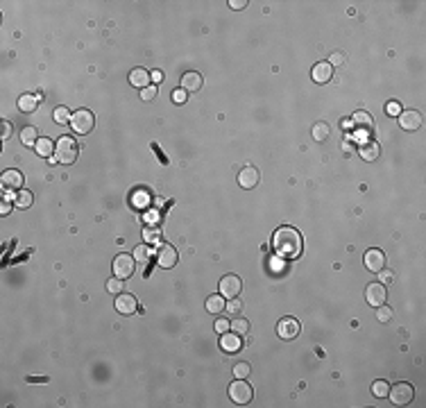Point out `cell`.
<instances>
[{
    "label": "cell",
    "instance_id": "cb8c5ba5",
    "mask_svg": "<svg viewBox=\"0 0 426 408\" xmlns=\"http://www.w3.org/2000/svg\"><path fill=\"white\" fill-rule=\"evenodd\" d=\"M354 125H358V127H365L367 132H370V130H372L374 127V120H372V116H370V113L367 111H358V113H354Z\"/></svg>",
    "mask_w": 426,
    "mask_h": 408
},
{
    "label": "cell",
    "instance_id": "3957f363",
    "mask_svg": "<svg viewBox=\"0 0 426 408\" xmlns=\"http://www.w3.org/2000/svg\"><path fill=\"white\" fill-rule=\"evenodd\" d=\"M95 125V116H93L89 109H79V111L73 113L71 118V127L75 134H89Z\"/></svg>",
    "mask_w": 426,
    "mask_h": 408
},
{
    "label": "cell",
    "instance_id": "d590c367",
    "mask_svg": "<svg viewBox=\"0 0 426 408\" xmlns=\"http://www.w3.org/2000/svg\"><path fill=\"white\" fill-rule=\"evenodd\" d=\"M224 309L229 311V313H241V311H243V302H241L238 297H234V299H229V302H227V306H224Z\"/></svg>",
    "mask_w": 426,
    "mask_h": 408
},
{
    "label": "cell",
    "instance_id": "8992f818",
    "mask_svg": "<svg viewBox=\"0 0 426 408\" xmlns=\"http://www.w3.org/2000/svg\"><path fill=\"white\" fill-rule=\"evenodd\" d=\"M136 270V259L130 257V254H120V257L113 259V275L118 279H130Z\"/></svg>",
    "mask_w": 426,
    "mask_h": 408
},
{
    "label": "cell",
    "instance_id": "7a4b0ae2",
    "mask_svg": "<svg viewBox=\"0 0 426 408\" xmlns=\"http://www.w3.org/2000/svg\"><path fill=\"white\" fill-rule=\"evenodd\" d=\"M77 152H79V145L75 143V138L73 136H61L59 141H57V152H55V157H57L59 164L71 166V164H75Z\"/></svg>",
    "mask_w": 426,
    "mask_h": 408
},
{
    "label": "cell",
    "instance_id": "60d3db41",
    "mask_svg": "<svg viewBox=\"0 0 426 408\" xmlns=\"http://www.w3.org/2000/svg\"><path fill=\"white\" fill-rule=\"evenodd\" d=\"M379 279H381V283H392L394 281V272H390V270H381L379 272Z\"/></svg>",
    "mask_w": 426,
    "mask_h": 408
},
{
    "label": "cell",
    "instance_id": "6da1fadb",
    "mask_svg": "<svg viewBox=\"0 0 426 408\" xmlns=\"http://www.w3.org/2000/svg\"><path fill=\"white\" fill-rule=\"evenodd\" d=\"M272 245H275V252L279 259H299L302 254V234L293 227H279L272 236Z\"/></svg>",
    "mask_w": 426,
    "mask_h": 408
},
{
    "label": "cell",
    "instance_id": "ffe728a7",
    "mask_svg": "<svg viewBox=\"0 0 426 408\" xmlns=\"http://www.w3.org/2000/svg\"><path fill=\"white\" fill-rule=\"evenodd\" d=\"M41 95H34V93H23L19 98V109L23 113H34V109L39 107Z\"/></svg>",
    "mask_w": 426,
    "mask_h": 408
},
{
    "label": "cell",
    "instance_id": "e575fe53",
    "mask_svg": "<svg viewBox=\"0 0 426 408\" xmlns=\"http://www.w3.org/2000/svg\"><path fill=\"white\" fill-rule=\"evenodd\" d=\"M234 374H236V379H247L249 376V363H238L236 368H234Z\"/></svg>",
    "mask_w": 426,
    "mask_h": 408
},
{
    "label": "cell",
    "instance_id": "4fadbf2b",
    "mask_svg": "<svg viewBox=\"0 0 426 408\" xmlns=\"http://www.w3.org/2000/svg\"><path fill=\"white\" fill-rule=\"evenodd\" d=\"M363 261H365V268L370 272H381L386 268V257H383L381 250H367Z\"/></svg>",
    "mask_w": 426,
    "mask_h": 408
},
{
    "label": "cell",
    "instance_id": "7bdbcfd3",
    "mask_svg": "<svg viewBox=\"0 0 426 408\" xmlns=\"http://www.w3.org/2000/svg\"><path fill=\"white\" fill-rule=\"evenodd\" d=\"M247 5V0H229V7L231 9H243Z\"/></svg>",
    "mask_w": 426,
    "mask_h": 408
},
{
    "label": "cell",
    "instance_id": "484cf974",
    "mask_svg": "<svg viewBox=\"0 0 426 408\" xmlns=\"http://www.w3.org/2000/svg\"><path fill=\"white\" fill-rule=\"evenodd\" d=\"M37 141H39L37 130H34V127H23V132H20V143L23 145H37Z\"/></svg>",
    "mask_w": 426,
    "mask_h": 408
},
{
    "label": "cell",
    "instance_id": "ee69618b",
    "mask_svg": "<svg viewBox=\"0 0 426 408\" xmlns=\"http://www.w3.org/2000/svg\"><path fill=\"white\" fill-rule=\"evenodd\" d=\"M342 61H345V57H342L340 53H333V55H331V64H335V66H340Z\"/></svg>",
    "mask_w": 426,
    "mask_h": 408
},
{
    "label": "cell",
    "instance_id": "83f0119b",
    "mask_svg": "<svg viewBox=\"0 0 426 408\" xmlns=\"http://www.w3.org/2000/svg\"><path fill=\"white\" fill-rule=\"evenodd\" d=\"M71 118H73V113L66 107H57L55 109V123L57 125H66V123H71Z\"/></svg>",
    "mask_w": 426,
    "mask_h": 408
},
{
    "label": "cell",
    "instance_id": "b9f144b4",
    "mask_svg": "<svg viewBox=\"0 0 426 408\" xmlns=\"http://www.w3.org/2000/svg\"><path fill=\"white\" fill-rule=\"evenodd\" d=\"M2 141H7V138L12 136V123H7V120H2Z\"/></svg>",
    "mask_w": 426,
    "mask_h": 408
},
{
    "label": "cell",
    "instance_id": "f546056e",
    "mask_svg": "<svg viewBox=\"0 0 426 408\" xmlns=\"http://www.w3.org/2000/svg\"><path fill=\"white\" fill-rule=\"evenodd\" d=\"M327 136H329V125L327 123H317V125L313 127V138L315 141H324Z\"/></svg>",
    "mask_w": 426,
    "mask_h": 408
},
{
    "label": "cell",
    "instance_id": "277c9868",
    "mask_svg": "<svg viewBox=\"0 0 426 408\" xmlns=\"http://www.w3.org/2000/svg\"><path fill=\"white\" fill-rule=\"evenodd\" d=\"M252 386L249 383H245V379H238V381H234L229 386V399L234 404H238V406H245V404L252 402Z\"/></svg>",
    "mask_w": 426,
    "mask_h": 408
},
{
    "label": "cell",
    "instance_id": "74e56055",
    "mask_svg": "<svg viewBox=\"0 0 426 408\" xmlns=\"http://www.w3.org/2000/svg\"><path fill=\"white\" fill-rule=\"evenodd\" d=\"M186 98H188V95H186L184 89H175V91H172V102H175V105H184Z\"/></svg>",
    "mask_w": 426,
    "mask_h": 408
},
{
    "label": "cell",
    "instance_id": "30bf717a",
    "mask_svg": "<svg viewBox=\"0 0 426 408\" xmlns=\"http://www.w3.org/2000/svg\"><path fill=\"white\" fill-rule=\"evenodd\" d=\"M277 334H279L281 340H293V338L299 336V322L295 317H283L279 322V327H277Z\"/></svg>",
    "mask_w": 426,
    "mask_h": 408
},
{
    "label": "cell",
    "instance_id": "ba28073f",
    "mask_svg": "<svg viewBox=\"0 0 426 408\" xmlns=\"http://www.w3.org/2000/svg\"><path fill=\"white\" fill-rule=\"evenodd\" d=\"M157 263H159V268H164V270H170V268H175V265H177V250H175L172 245H168V243L159 245V250H157Z\"/></svg>",
    "mask_w": 426,
    "mask_h": 408
},
{
    "label": "cell",
    "instance_id": "8fae6325",
    "mask_svg": "<svg viewBox=\"0 0 426 408\" xmlns=\"http://www.w3.org/2000/svg\"><path fill=\"white\" fill-rule=\"evenodd\" d=\"M138 309V302L136 297L130 295V293H120L118 297H116V311L118 313H123V315H134Z\"/></svg>",
    "mask_w": 426,
    "mask_h": 408
},
{
    "label": "cell",
    "instance_id": "4dcf8cb0",
    "mask_svg": "<svg viewBox=\"0 0 426 408\" xmlns=\"http://www.w3.org/2000/svg\"><path fill=\"white\" fill-rule=\"evenodd\" d=\"M107 290L113 293V295H120V293H123V279H118V277L109 279V281H107Z\"/></svg>",
    "mask_w": 426,
    "mask_h": 408
},
{
    "label": "cell",
    "instance_id": "d4e9b609",
    "mask_svg": "<svg viewBox=\"0 0 426 408\" xmlns=\"http://www.w3.org/2000/svg\"><path fill=\"white\" fill-rule=\"evenodd\" d=\"M34 202V195L30 191H19V195H16V200H14V204L19 206V209H30Z\"/></svg>",
    "mask_w": 426,
    "mask_h": 408
},
{
    "label": "cell",
    "instance_id": "ab89813d",
    "mask_svg": "<svg viewBox=\"0 0 426 408\" xmlns=\"http://www.w3.org/2000/svg\"><path fill=\"white\" fill-rule=\"evenodd\" d=\"M154 95H157V86H145L143 91H141V98H143L145 102H150Z\"/></svg>",
    "mask_w": 426,
    "mask_h": 408
},
{
    "label": "cell",
    "instance_id": "603a6c76",
    "mask_svg": "<svg viewBox=\"0 0 426 408\" xmlns=\"http://www.w3.org/2000/svg\"><path fill=\"white\" fill-rule=\"evenodd\" d=\"M224 306H227V304H224L222 295H211L209 299H206V311H209V313H222Z\"/></svg>",
    "mask_w": 426,
    "mask_h": 408
},
{
    "label": "cell",
    "instance_id": "9c48e42d",
    "mask_svg": "<svg viewBox=\"0 0 426 408\" xmlns=\"http://www.w3.org/2000/svg\"><path fill=\"white\" fill-rule=\"evenodd\" d=\"M365 299H367V304L370 306H381V304H386V299H388V293H386V286L383 283H370L367 286V290H365Z\"/></svg>",
    "mask_w": 426,
    "mask_h": 408
},
{
    "label": "cell",
    "instance_id": "bcb514c9",
    "mask_svg": "<svg viewBox=\"0 0 426 408\" xmlns=\"http://www.w3.org/2000/svg\"><path fill=\"white\" fill-rule=\"evenodd\" d=\"M9 211H12V204H9V202H2V206H0V213H2V216H7Z\"/></svg>",
    "mask_w": 426,
    "mask_h": 408
},
{
    "label": "cell",
    "instance_id": "5b68a950",
    "mask_svg": "<svg viewBox=\"0 0 426 408\" xmlns=\"http://www.w3.org/2000/svg\"><path fill=\"white\" fill-rule=\"evenodd\" d=\"M390 399H392L394 406H408V404L413 402L415 397V388L410 386V383H397L394 388H390Z\"/></svg>",
    "mask_w": 426,
    "mask_h": 408
},
{
    "label": "cell",
    "instance_id": "f35d334b",
    "mask_svg": "<svg viewBox=\"0 0 426 408\" xmlns=\"http://www.w3.org/2000/svg\"><path fill=\"white\" fill-rule=\"evenodd\" d=\"M386 111H388V116H399V113H401V105L397 102V100H392V102H388V105H386Z\"/></svg>",
    "mask_w": 426,
    "mask_h": 408
},
{
    "label": "cell",
    "instance_id": "1f68e13d",
    "mask_svg": "<svg viewBox=\"0 0 426 408\" xmlns=\"http://www.w3.org/2000/svg\"><path fill=\"white\" fill-rule=\"evenodd\" d=\"M148 257H150V247H148V245H138L136 250H134V259H136V261H141V263H145V261H148Z\"/></svg>",
    "mask_w": 426,
    "mask_h": 408
},
{
    "label": "cell",
    "instance_id": "52a82bcc",
    "mask_svg": "<svg viewBox=\"0 0 426 408\" xmlns=\"http://www.w3.org/2000/svg\"><path fill=\"white\" fill-rule=\"evenodd\" d=\"M241 290H243V281H241V277L224 275L222 279H220V295L227 297V299L238 297V295H241Z\"/></svg>",
    "mask_w": 426,
    "mask_h": 408
},
{
    "label": "cell",
    "instance_id": "4316f807",
    "mask_svg": "<svg viewBox=\"0 0 426 408\" xmlns=\"http://www.w3.org/2000/svg\"><path fill=\"white\" fill-rule=\"evenodd\" d=\"M231 331L238 334V336H245V334L249 331V322L245 320V317H236V320H231Z\"/></svg>",
    "mask_w": 426,
    "mask_h": 408
},
{
    "label": "cell",
    "instance_id": "f1b7e54d",
    "mask_svg": "<svg viewBox=\"0 0 426 408\" xmlns=\"http://www.w3.org/2000/svg\"><path fill=\"white\" fill-rule=\"evenodd\" d=\"M388 392H390V383L388 381H374L372 383V395L374 397H388Z\"/></svg>",
    "mask_w": 426,
    "mask_h": 408
},
{
    "label": "cell",
    "instance_id": "d6986e66",
    "mask_svg": "<svg viewBox=\"0 0 426 408\" xmlns=\"http://www.w3.org/2000/svg\"><path fill=\"white\" fill-rule=\"evenodd\" d=\"M150 82H152V75L148 71H143V68H134L130 73V84L141 89V91H143L145 86H150Z\"/></svg>",
    "mask_w": 426,
    "mask_h": 408
},
{
    "label": "cell",
    "instance_id": "d6a6232c",
    "mask_svg": "<svg viewBox=\"0 0 426 408\" xmlns=\"http://www.w3.org/2000/svg\"><path fill=\"white\" fill-rule=\"evenodd\" d=\"M376 317H379V322H388L390 317H392V309H388L386 304H381V306H376Z\"/></svg>",
    "mask_w": 426,
    "mask_h": 408
},
{
    "label": "cell",
    "instance_id": "9a60e30c",
    "mask_svg": "<svg viewBox=\"0 0 426 408\" xmlns=\"http://www.w3.org/2000/svg\"><path fill=\"white\" fill-rule=\"evenodd\" d=\"M220 347H222V352H227V354H236V352H241V347H243V340H241V336L238 334H234V331H227V334H222L220 336Z\"/></svg>",
    "mask_w": 426,
    "mask_h": 408
},
{
    "label": "cell",
    "instance_id": "8d00e7d4",
    "mask_svg": "<svg viewBox=\"0 0 426 408\" xmlns=\"http://www.w3.org/2000/svg\"><path fill=\"white\" fill-rule=\"evenodd\" d=\"M231 329V322L227 320V317H218L216 320V331H220V334H227V331Z\"/></svg>",
    "mask_w": 426,
    "mask_h": 408
},
{
    "label": "cell",
    "instance_id": "e0dca14e",
    "mask_svg": "<svg viewBox=\"0 0 426 408\" xmlns=\"http://www.w3.org/2000/svg\"><path fill=\"white\" fill-rule=\"evenodd\" d=\"M182 89L186 93H195L202 89V75L200 73H184V77H182Z\"/></svg>",
    "mask_w": 426,
    "mask_h": 408
},
{
    "label": "cell",
    "instance_id": "7c38bea8",
    "mask_svg": "<svg viewBox=\"0 0 426 408\" xmlns=\"http://www.w3.org/2000/svg\"><path fill=\"white\" fill-rule=\"evenodd\" d=\"M399 125H401V130H406V132H415V130H420L422 113L415 111V109H410V111H401L399 113Z\"/></svg>",
    "mask_w": 426,
    "mask_h": 408
},
{
    "label": "cell",
    "instance_id": "5bb4252c",
    "mask_svg": "<svg viewBox=\"0 0 426 408\" xmlns=\"http://www.w3.org/2000/svg\"><path fill=\"white\" fill-rule=\"evenodd\" d=\"M259 179H261V175H259V170H256L254 166H247V168H243V170L238 172V184L243 186V188H256L259 186Z\"/></svg>",
    "mask_w": 426,
    "mask_h": 408
},
{
    "label": "cell",
    "instance_id": "7402d4cb",
    "mask_svg": "<svg viewBox=\"0 0 426 408\" xmlns=\"http://www.w3.org/2000/svg\"><path fill=\"white\" fill-rule=\"evenodd\" d=\"M34 150H37L39 157L50 159V157H55V152H57V143H53L50 138H39L37 145H34Z\"/></svg>",
    "mask_w": 426,
    "mask_h": 408
},
{
    "label": "cell",
    "instance_id": "836d02e7",
    "mask_svg": "<svg viewBox=\"0 0 426 408\" xmlns=\"http://www.w3.org/2000/svg\"><path fill=\"white\" fill-rule=\"evenodd\" d=\"M143 236H145V241H148V243H159V238H161V231L145 227V229H143Z\"/></svg>",
    "mask_w": 426,
    "mask_h": 408
},
{
    "label": "cell",
    "instance_id": "44dd1931",
    "mask_svg": "<svg viewBox=\"0 0 426 408\" xmlns=\"http://www.w3.org/2000/svg\"><path fill=\"white\" fill-rule=\"evenodd\" d=\"M358 154H361L363 161H376V159H379V154H381V148H379V143H374V141H367V143L361 145Z\"/></svg>",
    "mask_w": 426,
    "mask_h": 408
},
{
    "label": "cell",
    "instance_id": "f6af8a7d",
    "mask_svg": "<svg viewBox=\"0 0 426 408\" xmlns=\"http://www.w3.org/2000/svg\"><path fill=\"white\" fill-rule=\"evenodd\" d=\"M152 82H154V84H161V82H164V73L154 71V73H152Z\"/></svg>",
    "mask_w": 426,
    "mask_h": 408
},
{
    "label": "cell",
    "instance_id": "2e32d148",
    "mask_svg": "<svg viewBox=\"0 0 426 408\" xmlns=\"http://www.w3.org/2000/svg\"><path fill=\"white\" fill-rule=\"evenodd\" d=\"M0 184H2V188H7V191H19L20 186H23V175H20L19 170H5L2 172V177H0Z\"/></svg>",
    "mask_w": 426,
    "mask_h": 408
},
{
    "label": "cell",
    "instance_id": "ac0fdd59",
    "mask_svg": "<svg viewBox=\"0 0 426 408\" xmlns=\"http://www.w3.org/2000/svg\"><path fill=\"white\" fill-rule=\"evenodd\" d=\"M331 77H333V68H331L329 61H320V64L313 66V79L317 84H324V82H329Z\"/></svg>",
    "mask_w": 426,
    "mask_h": 408
}]
</instances>
